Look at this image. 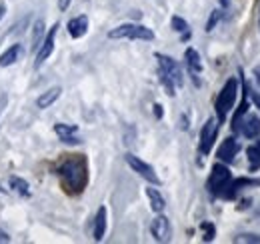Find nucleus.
Listing matches in <instances>:
<instances>
[{
    "mask_svg": "<svg viewBox=\"0 0 260 244\" xmlns=\"http://www.w3.org/2000/svg\"><path fill=\"white\" fill-rule=\"evenodd\" d=\"M234 242H260V236L256 234H240V236H236L234 238Z\"/></svg>",
    "mask_w": 260,
    "mask_h": 244,
    "instance_id": "26",
    "label": "nucleus"
},
{
    "mask_svg": "<svg viewBox=\"0 0 260 244\" xmlns=\"http://www.w3.org/2000/svg\"><path fill=\"white\" fill-rule=\"evenodd\" d=\"M124 160H126V164H128L130 168L138 174V176H142L144 180H148L150 184H160V178L156 176V172H154V168L148 164V162H144V160H140L138 156H134V154H126L124 156Z\"/></svg>",
    "mask_w": 260,
    "mask_h": 244,
    "instance_id": "8",
    "label": "nucleus"
},
{
    "mask_svg": "<svg viewBox=\"0 0 260 244\" xmlns=\"http://www.w3.org/2000/svg\"><path fill=\"white\" fill-rule=\"evenodd\" d=\"M238 152H240V142L234 140V138H226V140H222V144H220V148H218L216 156H218L220 162L230 164V162L236 160V154Z\"/></svg>",
    "mask_w": 260,
    "mask_h": 244,
    "instance_id": "12",
    "label": "nucleus"
},
{
    "mask_svg": "<svg viewBox=\"0 0 260 244\" xmlns=\"http://www.w3.org/2000/svg\"><path fill=\"white\" fill-rule=\"evenodd\" d=\"M54 132L58 134V138L64 142V144H80L82 140L78 138V128L74 126V124H62V122H58V124H54Z\"/></svg>",
    "mask_w": 260,
    "mask_h": 244,
    "instance_id": "13",
    "label": "nucleus"
},
{
    "mask_svg": "<svg viewBox=\"0 0 260 244\" xmlns=\"http://www.w3.org/2000/svg\"><path fill=\"white\" fill-rule=\"evenodd\" d=\"M238 92H240V78H236V76L228 78L224 82V86H222V90L218 92L214 108H216V118H218L220 124H224V120H226L228 112L232 110V106L236 102Z\"/></svg>",
    "mask_w": 260,
    "mask_h": 244,
    "instance_id": "2",
    "label": "nucleus"
},
{
    "mask_svg": "<svg viewBox=\"0 0 260 244\" xmlns=\"http://www.w3.org/2000/svg\"><path fill=\"white\" fill-rule=\"evenodd\" d=\"M146 196H148V200H150V208H152V210H154L156 214L162 212L164 206H166L162 194H160L156 188H150V186H148V188H146Z\"/></svg>",
    "mask_w": 260,
    "mask_h": 244,
    "instance_id": "20",
    "label": "nucleus"
},
{
    "mask_svg": "<svg viewBox=\"0 0 260 244\" xmlns=\"http://www.w3.org/2000/svg\"><path fill=\"white\" fill-rule=\"evenodd\" d=\"M170 24H172L174 30L182 34V40H188V38H190V26H188V22H186L184 18H180V16H172Z\"/></svg>",
    "mask_w": 260,
    "mask_h": 244,
    "instance_id": "23",
    "label": "nucleus"
},
{
    "mask_svg": "<svg viewBox=\"0 0 260 244\" xmlns=\"http://www.w3.org/2000/svg\"><path fill=\"white\" fill-rule=\"evenodd\" d=\"M232 182V174H230V170H228L224 164H214L212 166V172H210V176H208V192L212 194V196H226L228 192V186Z\"/></svg>",
    "mask_w": 260,
    "mask_h": 244,
    "instance_id": "3",
    "label": "nucleus"
},
{
    "mask_svg": "<svg viewBox=\"0 0 260 244\" xmlns=\"http://www.w3.org/2000/svg\"><path fill=\"white\" fill-rule=\"evenodd\" d=\"M70 2H72V0H58V8H60V10H62V12H64L66 8H68V6H70Z\"/></svg>",
    "mask_w": 260,
    "mask_h": 244,
    "instance_id": "27",
    "label": "nucleus"
},
{
    "mask_svg": "<svg viewBox=\"0 0 260 244\" xmlns=\"http://www.w3.org/2000/svg\"><path fill=\"white\" fill-rule=\"evenodd\" d=\"M10 188L16 192V194H20V196H30V184L26 182L24 178H18V176H10Z\"/></svg>",
    "mask_w": 260,
    "mask_h": 244,
    "instance_id": "21",
    "label": "nucleus"
},
{
    "mask_svg": "<svg viewBox=\"0 0 260 244\" xmlns=\"http://www.w3.org/2000/svg\"><path fill=\"white\" fill-rule=\"evenodd\" d=\"M108 38L112 40H120V38H128V40H152L154 38V32L142 24H134V22H126V24H120L116 28L108 32Z\"/></svg>",
    "mask_w": 260,
    "mask_h": 244,
    "instance_id": "4",
    "label": "nucleus"
},
{
    "mask_svg": "<svg viewBox=\"0 0 260 244\" xmlns=\"http://www.w3.org/2000/svg\"><path fill=\"white\" fill-rule=\"evenodd\" d=\"M154 116L156 118H162V106L160 104H154Z\"/></svg>",
    "mask_w": 260,
    "mask_h": 244,
    "instance_id": "28",
    "label": "nucleus"
},
{
    "mask_svg": "<svg viewBox=\"0 0 260 244\" xmlns=\"http://www.w3.org/2000/svg\"><path fill=\"white\" fill-rule=\"evenodd\" d=\"M252 76H254V86H250V84H246V92H248V96L252 98V104L260 108V66H256L254 70H252Z\"/></svg>",
    "mask_w": 260,
    "mask_h": 244,
    "instance_id": "19",
    "label": "nucleus"
},
{
    "mask_svg": "<svg viewBox=\"0 0 260 244\" xmlns=\"http://www.w3.org/2000/svg\"><path fill=\"white\" fill-rule=\"evenodd\" d=\"M4 12H6V6H4V4H0V20H2V16H4Z\"/></svg>",
    "mask_w": 260,
    "mask_h": 244,
    "instance_id": "32",
    "label": "nucleus"
},
{
    "mask_svg": "<svg viewBox=\"0 0 260 244\" xmlns=\"http://www.w3.org/2000/svg\"><path fill=\"white\" fill-rule=\"evenodd\" d=\"M8 104V98L6 96H0V114H2V108Z\"/></svg>",
    "mask_w": 260,
    "mask_h": 244,
    "instance_id": "30",
    "label": "nucleus"
},
{
    "mask_svg": "<svg viewBox=\"0 0 260 244\" xmlns=\"http://www.w3.org/2000/svg\"><path fill=\"white\" fill-rule=\"evenodd\" d=\"M8 240H10V236H8V234H6L4 230H0V244H2V242H8Z\"/></svg>",
    "mask_w": 260,
    "mask_h": 244,
    "instance_id": "29",
    "label": "nucleus"
},
{
    "mask_svg": "<svg viewBox=\"0 0 260 244\" xmlns=\"http://www.w3.org/2000/svg\"><path fill=\"white\" fill-rule=\"evenodd\" d=\"M184 64L188 68V74L192 78L196 86H200V74H202V58L198 54V50L194 48H186L184 50Z\"/></svg>",
    "mask_w": 260,
    "mask_h": 244,
    "instance_id": "11",
    "label": "nucleus"
},
{
    "mask_svg": "<svg viewBox=\"0 0 260 244\" xmlns=\"http://www.w3.org/2000/svg\"><path fill=\"white\" fill-rule=\"evenodd\" d=\"M44 20L42 18H38L36 22H34V30H32V50L36 52L38 48H40V44H42V40H44Z\"/></svg>",
    "mask_w": 260,
    "mask_h": 244,
    "instance_id": "22",
    "label": "nucleus"
},
{
    "mask_svg": "<svg viewBox=\"0 0 260 244\" xmlns=\"http://www.w3.org/2000/svg\"><path fill=\"white\" fill-rule=\"evenodd\" d=\"M22 56V46L20 44H12L10 48H6L2 54H0V66H12L14 62Z\"/></svg>",
    "mask_w": 260,
    "mask_h": 244,
    "instance_id": "16",
    "label": "nucleus"
},
{
    "mask_svg": "<svg viewBox=\"0 0 260 244\" xmlns=\"http://www.w3.org/2000/svg\"><path fill=\"white\" fill-rule=\"evenodd\" d=\"M154 56H156V60H158V70L164 72V74L176 84V88L182 86V84H184V76H182L180 64L174 60V58L166 56V54H154Z\"/></svg>",
    "mask_w": 260,
    "mask_h": 244,
    "instance_id": "6",
    "label": "nucleus"
},
{
    "mask_svg": "<svg viewBox=\"0 0 260 244\" xmlns=\"http://www.w3.org/2000/svg\"><path fill=\"white\" fill-rule=\"evenodd\" d=\"M246 154H248V170H250V172L260 170V140L252 142V144L246 148Z\"/></svg>",
    "mask_w": 260,
    "mask_h": 244,
    "instance_id": "17",
    "label": "nucleus"
},
{
    "mask_svg": "<svg viewBox=\"0 0 260 244\" xmlns=\"http://www.w3.org/2000/svg\"><path fill=\"white\" fill-rule=\"evenodd\" d=\"M220 18H222V10H212V14H210V18H208V24H206V32H212L216 28V24L220 22Z\"/></svg>",
    "mask_w": 260,
    "mask_h": 244,
    "instance_id": "24",
    "label": "nucleus"
},
{
    "mask_svg": "<svg viewBox=\"0 0 260 244\" xmlns=\"http://www.w3.org/2000/svg\"><path fill=\"white\" fill-rule=\"evenodd\" d=\"M56 174L60 176V180L64 184V188L72 194H78L84 190V186L88 182V168H86V160L82 156H72L64 160Z\"/></svg>",
    "mask_w": 260,
    "mask_h": 244,
    "instance_id": "1",
    "label": "nucleus"
},
{
    "mask_svg": "<svg viewBox=\"0 0 260 244\" xmlns=\"http://www.w3.org/2000/svg\"><path fill=\"white\" fill-rule=\"evenodd\" d=\"M202 232H204L202 240H204V242H210V240L214 238V234H216L214 224H210V222H202Z\"/></svg>",
    "mask_w": 260,
    "mask_h": 244,
    "instance_id": "25",
    "label": "nucleus"
},
{
    "mask_svg": "<svg viewBox=\"0 0 260 244\" xmlns=\"http://www.w3.org/2000/svg\"><path fill=\"white\" fill-rule=\"evenodd\" d=\"M106 234V208L100 206L96 212V218H94V240H102Z\"/></svg>",
    "mask_w": 260,
    "mask_h": 244,
    "instance_id": "18",
    "label": "nucleus"
},
{
    "mask_svg": "<svg viewBox=\"0 0 260 244\" xmlns=\"http://www.w3.org/2000/svg\"><path fill=\"white\" fill-rule=\"evenodd\" d=\"M220 2V8H228L230 6V0H218Z\"/></svg>",
    "mask_w": 260,
    "mask_h": 244,
    "instance_id": "31",
    "label": "nucleus"
},
{
    "mask_svg": "<svg viewBox=\"0 0 260 244\" xmlns=\"http://www.w3.org/2000/svg\"><path fill=\"white\" fill-rule=\"evenodd\" d=\"M60 94H62V88L60 86H54V88H48L46 92H42L38 98H36V106L38 108H48V106H52L58 98H60Z\"/></svg>",
    "mask_w": 260,
    "mask_h": 244,
    "instance_id": "15",
    "label": "nucleus"
},
{
    "mask_svg": "<svg viewBox=\"0 0 260 244\" xmlns=\"http://www.w3.org/2000/svg\"><path fill=\"white\" fill-rule=\"evenodd\" d=\"M232 130H234L236 134L244 136V138L254 140V138H258L260 136V118L256 116V114L246 112L242 118H238L236 122H232Z\"/></svg>",
    "mask_w": 260,
    "mask_h": 244,
    "instance_id": "5",
    "label": "nucleus"
},
{
    "mask_svg": "<svg viewBox=\"0 0 260 244\" xmlns=\"http://www.w3.org/2000/svg\"><path fill=\"white\" fill-rule=\"evenodd\" d=\"M56 32H58V24H54L50 30L46 32V36H44L40 48L36 50V60H34V66H36V68L42 66L44 62L48 60V56L52 54V50H54V40H56Z\"/></svg>",
    "mask_w": 260,
    "mask_h": 244,
    "instance_id": "9",
    "label": "nucleus"
},
{
    "mask_svg": "<svg viewBox=\"0 0 260 244\" xmlns=\"http://www.w3.org/2000/svg\"><path fill=\"white\" fill-rule=\"evenodd\" d=\"M258 24H260V14H258Z\"/></svg>",
    "mask_w": 260,
    "mask_h": 244,
    "instance_id": "33",
    "label": "nucleus"
},
{
    "mask_svg": "<svg viewBox=\"0 0 260 244\" xmlns=\"http://www.w3.org/2000/svg\"><path fill=\"white\" fill-rule=\"evenodd\" d=\"M66 28H68V34L72 38H82L88 32V18L84 14L76 16V18H70L68 24H66Z\"/></svg>",
    "mask_w": 260,
    "mask_h": 244,
    "instance_id": "14",
    "label": "nucleus"
},
{
    "mask_svg": "<svg viewBox=\"0 0 260 244\" xmlns=\"http://www.w3.org/2000/svg\"><path fill=\"white\" fill-rule=\"evenodd\" d=\"M218 126H220L218 118H208L206 124L202 126V130H200V142H198L200 154L206 156V154L212 150L214 140H216V134H218Z\"/></svg>",
    "mask_w": 260,
    "mask_h": 244,
    "instance_id": "7",
    "label": "nucleus"
},
{
    "mask_svg": "<svg viewBox=\"0 0 260 244\" xmlns=\"http://www.w3.org/2000/svg\"><path fill=\"white\" fill-rule=\"evenodd\" d=\"M150 232H152V236H154L156 242H168V240L172 238V226H170V220L158 212V216L150 222Z\"/></svg>",
    "mask_w": 260,
    "mask_h": 244,
    "instance_id": "10",
    "label": "nucleus"
}]
</instances>
